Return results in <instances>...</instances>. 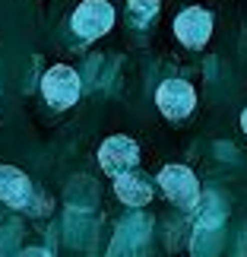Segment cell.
Wrapping results in <instances>:
<instances>
[{
  "mask_svg": "<svg viewBox=\"0 0 247 257\" xmlns=\"http://www.w3.org/2000/svg\"><path fill=\"white\" fill-rule=\"evenodd\" d=\"M42 92L54 108H67V105H73L76 98H80V76H76L73 67L57 64V67H51V70L45 73Z\"/></svg>",
  "mask_w": 247,
  "mask_h": 257,
  "instance_id": "cell-4",
  "label": "cell"
},
{
  "mask_svg": "<svg viewBox=\"0 0 247 257\" xmlns=\"http://www.w3.org/2000/svg\"><path fill=\"white\" fill-rule=\"evenodd\" d=\"M114 194L130 206H143V203L152 200V184L146 178L133 175V172H124V175L114 178Z\"/></svg>",
  "mask_w": 247,
  "mask_h": 257,
  "instance_id": "cell-8",
  "label": "cell"
},
{
  "mask_svg": "<svg viewBox=\"0 0 247 257\" xmlns=\"http://www.w3.org/2000/svg\"><path fill=\"white\" fill-rule=\"evenodd\" d=\"M29 178L13 169V165H0V200L10 203V206H23L29 203Z\"/></svg>",
  "mask_w": 247,
  "mask_h": 257,
  "instance_id": "cell-7",
  "label": "cell"
},
{
  "mask_svg": "<svg viewBox=\"0 0 247 257\" xmlns=\"http://www.w3.org/2000/svg\"><path fill=\"white\" fill-rule=\"evenodd\" d=\"M19 257H51V254H48L45 248H26V251L19 254Z\"/></svg>",
  "mask_w": 247,
  "mask_h": 257,
  "instance_id": "cell-10",
  "label": "cell"
},
{
  "mask_svg": "<svg viewBox=\"0 0 247 257\" xmlns=\"http://www.w3.org/2000/svg\"><path fill=\"white\" fill-rule=\"evenodd\" d=\"M241 127H244V134H247V108L241 111Z\"/></svg>",
  "mask_w": 247,
  "mask_h": 257,
  "instance_id": "cell-11",
  "label": "cell"
},
{
  "mask_svg": "<svg viewBox=\"0 0 247 257\" xmlns=\"http://www.w3.org/2000/svg\"><path fill=\"white\" fill-rule=\"evenodd\" d=\"M155 102H159V111L171 121H181L193 111L196 105V89L187 80H165L155 92Z\"/></svg>",
  "mask_w": 247,
  "mask_h": 257,
  "instance_id": "cell-3",
  "label": "cell"
},
{
  "mask_svg": "<svg viewBox=\"0 0 247 257\" xmlns=\"http://www.w3.org/2000/svg\"><path fill=\"white\" fill-rule=\"evenodd\" d=\"M98 162L111 178H117L124 172H133V165L140 162V150H136L130 137H108L102 150H98Z\"/></svg>",
  "mask_w": 247,
  "mask_h": 257,
  "instance_id": "cell-5",
  "label": "cell"
},
{
  "mask_svg": "<svg viewBox=\"0 0 247 257\" xmlns=\"http://www.w3.org/2000/svg\"><path fill=\"white\" fill-rule=\"evenodd\" d=\"M155 13H159V0H130V16L136 26H146Z\"/></svg>",
  "mask_w": 247,
  "mask_h": 257,
  "instance_id": "cell-9",
  "label": "cell"
},
{
  "mask_svg": "<svg viewBox=\"0 0 247 257\" xmlns=\"http://www.w3.org/2000/svg\"><path fill=\"white\" fill-rule=\"evenodd\" d=\"M159 184L181 210H193L200 203V184H196V175L187 165H165L159 172Z\"/></svg>",
  "mask_w": 247,
  "mask_h": 257,
  "instance_id": "cell-1",
  "label": "cell"
},
{
  "mask_svg": "<svg viewBox=\"0 0 247 257\" xmlns=\"http://www.w3.org/2000/svg\"><path fill=\"white\" fill-rule=\"evenodd\" d=\"M174 35L181 38L187 48H203L212 35V16L200 7H187L181 16L174 19Z\"/></svg>",
  "mask_w": 247,
  "mask_h": 257,
  "instance_id": "cell-6",
  "label": "cell"
},
{
  "mask_svg": "<svg viewBox=\"0 0 247 257\" xmlns=\"http://www.w3.org/2000/svg\"><path fill=\"white\" fill-rule=\"evenodd\" d=\"M114 26V7L108 0H83L73 13V32L83 38H98Z\"/></svg>",
  "mask_w": 247,
  "mask_h": 257,
  "instance_id": "cell-2",
  "label": "cell"
}]
</instances>
